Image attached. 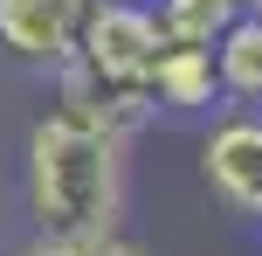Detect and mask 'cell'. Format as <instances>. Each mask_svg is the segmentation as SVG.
<instances>
[{
	"label": "cell",
	"instance_id": "obj_1",
	"mask_svg": "<svg viewBox=\"0 0 262 256\" xmlns=\"http://www.w3.org/2000/svg\"><path fill=\"white\" fill-rule=\"evenodd\" d=\"M124 208V139L55 104L28 132V215L41 235H111Z\"/></svg>",
	"mask_w": 262,
	"mask_h": 256
},
{
	"label": "cell",
	"instance_id": "obj_2",
	"mask_svg": "<svg viewBox=\"0 0 262 256\" xmlns=\"http://www.w3.org/2000/svg\"><path fill=\"white\" fill-rule=\"evenodd\" d=\"M159 42H166V35H159V21H152L145 0H83L69 55H76L90 76H104V83L145 90V69H152Z\"/></svg>",
	"mask_w": 262,
	"mask_h": 256
},
{
	"label": "cell",
	"instance_id": "obj_3",
	"mask_svg": "<svg viewBox=\"0 0 262 256\" xmlns=\"http://www.w3.org/2000/svg\"><path fill=\"white\" fill-rule=\"evenodd\" d=\"M200 173L242 215H262V118H228L200 146Z\"/></svg>",
	"mask_w": 262,
	"mask_h": 256
},
{
	"label": "cell",
	"instance_id": "obj_4",
	"mask_svg": "<svg viewBox=\"0 0 262 256\" xmlns=\"http://www.w3.org/2000/svg\"><path fill=\"white\" fill-rule=\"evenodd\" d=\"M76 14L83 0H0V49L14 63L55 69L76 42Z\"/></svg>",
	"mask_w": 262,
	"mask_h": 256
},
{
	"label": "cell",
	"instance_id": "obj_5",
	"mask_svg": "<svg viewBox=\"0 0 262 256\" xmlns=\"http://www.w3.org/2000/svg\"><path fill=\"white\" fill-rule=\"evenodd\" d=\"M145 90H152V111H207L221 97V69H214V49L200 42H159L152 69H145Z\"/></svg>",
	"mask_w": 262,
	"mask_h": 256
},
{
	"label": "cell",
	"instance_id": "obj_6",
	"mask_svg": "<svg viewBox=\"0 0 262 256\" xmlns=\"http://www.w3.org/2000/svg\"><path fill=\"white\" fill-rule=\"evenodd\" d=\"M214 69H221L228 97H262V7H242L214 42Z\"/></svg>",
	"mask_w": 262,
	"mask_h": 256
},
{
	"label": "cell",
	"instance_id": "obj_7",
	"mask_svg": "<svg viewBox=\"0 0 262 256\" xmlns=\"http://www.w3.org/2000/svg\"><path fill=\"white\" fill-rule=\"evenodd\" d=\"M235 14H242L235 0H152L159 35H166V42H200V49H214Z\"/></svg>",
	"mask_w": 262,
	"mask_h": 256
},
{
	"label": "cell",
	"instance_id": "obj_8",
	"mask_svg": "<svg viewBox=\"0 0 262 256\" xmlns=\"http://www.w3.org/2000/svg\"><path fill=\"white\" fill-rule=\"evenodd\" d=\"M235 7H262V0H235Z\"/></svg>",
	"mask_w": 262,
	"mask_h": 256
},
{
	"label": "cell",
	"instance_id": "obj_9",
	"mask_svg": "<svg viewBox=\"0 0 262 256\" xmlns=\"http://www.w3.org/2000/svg\"><path fill=\"white\" fill-rule=\"evenodd\" d=\"M145 7H152V0H145Z\"/></svg>",
	"mask_w": 262,
	"mask_h": 256
}]
</instances>
